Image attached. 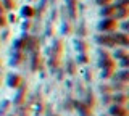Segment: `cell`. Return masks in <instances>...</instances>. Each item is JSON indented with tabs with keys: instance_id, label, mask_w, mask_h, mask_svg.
<instances>
[{
	"instance_id": "cell-1",
	"label": "cell",
	"mask_w": 129,
	"mask_h": 116,
	"mask_svg": "<svg viewBox=\"0 0 129 116\" xmlns=\"http://www.w3.org/2000/svg\"><path fill=\"white\" fill-rule=\"evenodd\" d=\"M24 15H32V10L31 8H24Z\"/></svg>"
}]
</instances>
